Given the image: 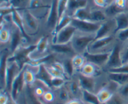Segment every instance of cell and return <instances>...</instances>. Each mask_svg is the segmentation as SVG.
<instances>
[{"label":"cell","mask_w":128,"mask_h":104,"mask_svg":"<svg viewBox=\"0 0 128 104\" xmlns=\"http://www.w3.org/2000/svg\"><path fill=\"white\" fill-rule=\"evenodd\" d=\"M68 2V0H59L58 1V11L60 19L66 13Z\"/></svg>","instance_id":"f35d334b"},{"label":"cell","mask_w":128,"mask_h":104,"mask_svg":"<svg viewBox=\"0 0 128 104\" xmlns=\"http://www.w3.org/2000/svg\"><path fill=\"white\" fill-rule=\"evenodd\" d=\"M22 70L16 62L8 61L5 76V90L6 91L10 92L13 81Z\"/></svg>","instance_id":"ba28073f"},{"label":"cell","mask_w":128,"mask_h":104,"mask_svg":"<svg viewBox=\"0 0 128 104\" xmlns=\"http://www.w3.org/2000/svg\"><path fill=\"white\" fill-rule=\"evenodd\" d=\"M95 40V34H85L77 31L71 41L76 54H84L88 51L89 46Z\"/></svg>","instance_id":"6da1fadb"},{"label":"cell","mask_w":128,"mask_h":104,"mask_svg":"<svg viewBox=\"0 0 128 104\" xmlns=\"http://www.w3.org/2000/svg\"><path fill=\"white\" fill-rule=\"evenodd\" d=\"M22 16L24 26L31 31V32L36 33L40 27V22L37 17L28 9L24 11Z\"/></svg>","instance_id":"5bb4252c"},{"label":"cell","mask_w":128,"mask_h":104,"mask_svg":"<svg viewBox=\"0 0 128 104\" xmlns=\"http://www.w3.org/2000/svg\"><path fill=\"white\" fill-rule=\"evenodd\" d=\"M107 16L104 11L100 9L91 11V21L96 23H102L106 21Z\"/></svg>","instance_id":"f1b7e54d"},{"label":"cell","mask_w":128,"mask_h":104,"mask_svg":"<svg viewBox=\"0 0 128 104\" xmlns=\"http://www.w3.org/2000/svg\"><path fill=\"white\" fill-rule=\"evenodd\" d=\"M45 66H46L48 71L49 73L50 74L52 77H63V78L66 79V76L65 75H64L63 74L60 72L57 69L54 68L50 64H46Z\"/></svg>","instance_id":"8d00e7d4"},{"label":"cell","mask_w":128,"mask_h":104,"mask_svg":"<svg viewBox=\"0 0 128 104\" xmlns=\"http://www.w3.org/2000/svg\"><path fill=\"white\" fill-rule=\"evenodd\" d=\"M111 51L101 53H90L86 52L83 55L87 62H91L98 66L99 68L102 69L103 67H106L110 58Z\"/></svg>","instance_id":"9c48e42d"},{"label":"cell","mask_w":128,"mask_h":104,"mask_svg":"<svg viewBox=\"0 0 128 104\" xmlns=\"http://www.w3.org/2000/svg\"><path fill=\"white\" fill-rule=\"evenodd\" d=\"M11 34L8 29L4 27L3 24L1 23L0 29V41L1 43H7L11 40Z\"/></svg>","instance_id":"836d02e7"},{"label":"cell","mask_w":128,"mask_h":104,"mask_svg":"<svg viewBox=\"0 0 128 104\" xmlns=\"http://www.w3.org/2000/svg\"><path fill=\"white\" fill-rule=\"evenodd\" d=\"M118 94L123 97L124 99H128V83L119 87Z\"/></svg>","instance_id":"bcb514c9"},{"label":"cell","mask_w":128,"mask_h":104,"mask_svg":"<svg viewBox=\"0 0 128 104\" xmlns=\"http://www.w3.org/2000/svg\"><path fill=\"white\" fill-rule=\"evenodd\" d=\"M45 91L43 89V88H42L41 87H38L35 89L34 91V94L37 96L38 97H41L43 96L44 94Z\"/></svg>","instance_id":"816d5d0a"},{"label":"cell","mask_w":128,"mask_h":104,"mask_svg":"<svg viewBox=\"0 0 128 104\" xmlns=\"http://www.w3.org/2000/svg\"><path fill=\"white\" fill-rule=\"evenodd\" d=\"M44 7V3L42 0H30L29 8L31 9H37Z\"/></svg>","instance_id":"f6af8a7d"},{"label":"cell","mask_w":128,"mask_h":104,"mask_svg":"<svg viewBox=\"0 0 128 104\" xmlns=\"http://www.w3.org/2000/svg\"><path fill=\"white\" fill-rule=\"evenodd\" d=\"M114 92L108 87H104L96 94L99 101L102 104H106L114 96Z\"/></svg>","instance_id":"d4e9b609"},{"label":"cell","mask_w":128,"mask_h":104,"mask_svg":"<svg viewBox=\"0 0 128 104\" xmlns=\"http://www.w3.org/2000/svg\"><path fill=\"white\" fill-rule=\"evenodd\" d=\"M87 4V0H68L65 14L72 17L76 11L80 9L86 7Z\"/></svg>","instance_id":"d6986e66"},{"label":"cell","mask_w":128,"mask_h":104,"mask_svg":"<svg viewBox=\"0 0 128 104\" xmlns=\"http://www.w3.org/2000/svg\"><path fill=\"white\" fill-rule=\"evenodd\" d=\"M58 97L61 101H64L67 102L70 99V93L66 88H64L62 87L59 89Z\"/></svg>","instance_id":"ee69618b"},{"label":"cell","mask_w":128,"mask_h":104,"mask_svg":"<svg viewBox=\"0 0 128 104\" xmlns=\"http://www.w3.org/2000/svg\"><path fill=\"white\" fill-rule=\"evenodd\" d=\"M24 98L27 104H44L38 99V97L34 94L31 89V87L26 86L24 88Z\"/></svg>","instance_id":"4316f807"},{"label":"cell","mask_w":128,"mask_h":104,"mask_svg":"<svg viewBox=\"0 0 128 104\" xmlns=\"http://www.w3.org/2000/svg\"><path fill=\"white\" fill-rule=\"evenodd\" d=\"M72 17H71V16L65 14L59 20L58 23L56 28H55V29L52 31L53 36L56 34L57 32H58L59 31H61V29L64 28L65 27L68 26V25L71 24V22H72Z\"/></svg>","instance_id":"f546056e"},{"label":"cell","mask_w":128,"mask_h":104,"mask_svg":"<svg viewBox=\"0 0 128 104\" xmlns=\"http://www.w3.org/2000/svg\"><path fill=\"white\" fill-rule=\"evenodd\" d=\"M12 21L14 24L15 26L17 27V28L20 30L21 33L22 34V36L27 41V42L31 41V37L27 33L26 29H25L24 23L22 16L19 12L18 10L16 9L14 10L12 13Z\"/></svg>","instance_id":"e0dca14e"},{"label":"cell","mask_w":128,"mask_h":104,"mask_svg":"<svg viewBox=\"0 0 128 104\" xmlns=\"http://www.w3.org/2000/svg\"><path fill=\"white\" fill-rule=\"evenodd\" d=\"M98 69L100 68H99L96 65L93 64L91 62H86L84 65L81 67V69L79 71L78 73H80L81 74L87 76V77H94V76L97 73Z\"/></svg>","instance_id":"cb8c5ba5"},{"label":"cell","mask_w":128,"mask_h":104,"mask_svg":"<svg viewBox=\"0 0 128 104\" xmlns=\"http://www.w3.org/2000/svg\"><path fill=\"white\" fill-rule=\"evenodd\" d=\"M15 8H14L11 5H5V6H1V19L3 18L4 16H8L12 13Z\"/></svg>","instance_id":"b9f144b4"},{"label":"cell","mask_w":128,"mask_h":104,"mask_svg":"<svg viewBox=\"0 0 128 104\" xmlns=\"http://www.w3.org/2000/svg\"><path fill=\"white\" fill-rule=\"evenodd\" d=\"M116 27V25L114 19L106 20V21L101 23L100 29L95 34V39L103 38L111 35H114Z\"/></svg>","instance_id":"8fae6325"},{"label":"cell","mask_w":128,"mask_h":104,"mask_svg":"<svg viewBox=\"0 0 128 104\" xmlns=\"http://www.w3.org/2000/svg\"><path fill=\"white\" fill-rule=\"evenodd\" d=\"M64 104H86L83 101L78 99H74L69 101L68 102H66Z\"/></svg>","instance_id":"f5cc1de1"},{"label":"cell","mask_w":128,"mask_h":104,"mask_svg":"<svg viewBox=\"0 0 128 104\" xmlns=\"http://www.w3.org/2000/svg\"><path fill=\"white\" fill-rule=\"evenodd\" d=\"M125 10L124 8L121 7L118 5L116 1H113L111 4L108 5L106 8L104 9V12L106 14L107 17H113L114 18L117 15L120 14L121 12H124Z\"/></svg>","instance_id":"603a6c76"},{"label":"cell","mask_w":128,"mask_h":104,"mask_svg":"<svg viewBox=\"0 0 128 104\" xmlns=\"http://www.w3.org/2000/svg\"><path fill=\"white\" fill-rule=\"evenodd\" d=\"M58 1L59 0H52L51 6L50 7L48 15L46 19V24L52 31L55 29L60 18H59L58 11Z\"/></svg>","instance_id":"7c38bea8"},{"label":"cell","mask_w":128,"mask_h":104,"mask_svg":"<svg viewBox=\"0 0 128 104\" xmlns=\"http://www.w3.org/2000/svg\"><path fill=\"white\" fill-rule=\"evenodd\" d=\"M23 79L26 86L31 87L36 81V72L30 68H28V66H26L23 70Z\"/></svg>","instance_id":"484cf974"},{"label":"cell","mask_w":128,"mask_h":104,"mask_svg":"<svg viewBox=\"0 0 128 104\" xmlns=\"http://www.w3.org/2000/svg\"><path fill=\"white\" fill-rule=\"evenodd\" d=\"M122 42L118 41V42L114 43L110 53L108 62L106 67L107 70L118 67L122 66V58H121V49H122Z\"/></svg>","instance_id":"5b68a950"},{"label":"cell","mask_w":128,"mask_h":104,"mask_svg":"<svg viewBox=\"0 0 128 104\" xmlns=\"http://www.w3.org/2000/svg\"><path fill=\"white\" fill-rule=\"evenodd\" d=\"M23 70L24 69L16 76L11 86L10 94L14 101H17L18 96L22 92L26 87V84L23 79Z\"/></svg>","instance_id":"4fadbf2b"},{"label":"cell","mask_w":128,"mask_h":104,"mask_svg":"<svg viewBox=\"0 0 128 104\" xmlns=\"http://www.w3.org/2000/svg\"></svg>","instance_id":"9f6ffc18"},{"label":"cell","mask_w":128,"mask_h":104,"mask_svg":"<svg viewBox=\"0 0 128 104\" xmlns=\"http://www.w3.org/2000/svg\"><path fill=\"white\" fill-rule=\"evenodd\" d=\"M116 27L114 31V35L118 32L128 28V12L124 11L121 12L114 17Z\"/></svg>","instance_id":"44dd1931"},{"label":"cell","mask_w":128,"mask_h":104,"mask_svg":"<svg viewBox=\"0 0 128 104\" xmlns=\"http://www.w3.org/2000/svg\"><path fill=\"white\" fill-rule=\"evenodd\" d=\"M126 99L121 97L118 94H114L112 98L106 103V104H125Z\"/></svg>","instance_id":"60d3db41"},{"label":"cell","mask_w":128,"mask_h":104,"mask_svg":"<svg viewBox=\"0 0 128 104\" xmlns=\"http://www.w3.org/2000/svg\"><path fill=\"white\" fill-rule=\"evenodd\" d=\"M115 37L118 41L121 42H124L128 40V28L118 32L114 35Z\"/></svg>","instance_id":"7bdbcfd3"},{"label":"cell","mask_w":128,"mask_h":104,"mask_svg":"<svg viewBox=\"0 0 128 104\" xmlns=\"http://www.w3.org/2000/svg\"><path fill=\"white\" fill-rule=\"evenodd\" d=\"M69 88H70V91H71V94L74 96L78 94L80 91H81V87H80L79 82L78 80L76 81H72L70 82V86H69Z\"/></svg>","instance_id":"ab89813d"},{"label":"cell","mask_w":128,"mask_h":104,"mask_svg":"<svg viewBox=\"0 0 128 104\" xmlns=\"http://www.w3.org/2000/svg\"><path fill=\"white\" fill-rule=\"evenodd\" d=\"M66 79L63 77H52L51 86L52 88L60 89L64 86L66 83Z\"/></svg>","instance_id":"e575fe53"},{"label":"cell","mask_w":128,"mask_h":104,"mask_svg":"<svg viewBox=\"0 0 128 104\" xmlns=\"http://www.w3.org/2000/svg\"><path fill=\"white\" fill-rule=\"evenodd\" d=\"M94 2L96 6L104 9L109 5L108 0H94Z\"/></svg>","instance_id":"f907efd6"},{"label":"cell","mask_w":128,"mask_h":104,"mask_svg":"<svg viewBox=\"0 0 128 104\" xmlns=\"http://www.w3.org/2000/svg\"><path fill=\"white\" fill-rule=\"evenodd\" d=\"M36 81H40L49 89H52V77L48 71L45 64H41L38 67L37 71L36 72Z\"/></svg>","instance_id":"9a60e30c"},{"label":"cell","mask_w":128,"mask_h":104,"mask_svg":"<svg viewBox=\"0 0 128 104\" xmlns=\"http://www.w3.org/2000/svg\"><path fill=\"white\" fill-rule=\"evenodd\" d=\"M18 104L17 103V101H14V100L11 97V96H10L8 102H7V104Z\"/></svg>","instance_id":"db71d44e"},{"label":"cell","mask_w":128,"mask_h":104,"mask_svg":"<svg viewBox=\"0 0 128 104\" xmlns=\"http://www.w3.org/2000/svg\"><path fill=\"white\" fill-rule=\"evenodd\" d=\"M50 51L54 54L60 55L64 57H72L76 54L71 42L65 44L52 43L50 46Z\"/></svg>","instance_id":"30bf717a"},{"label":"cell","mask_w":128,"mask_h":104,"mask_svg":"<svg viewBox=\"0 0 128 104\" xmlns=\"http://www.w3.org/2000/svg\"><path fill=\"white\" fill-rule=\"evenodd\" d=\"M36 44H31L26 46H21L11 54L8 61H14L18 64L21 69H23L30 61V56L36 49Z\"/></svg>","instance_id":"7a4b0ae2"},{"label":"cell","mask_w":128,"mask_h":104,"mask_svg":"<svg viewBox=\"0 0 128 104\" xmlns=\"http://www.w3.org/2000/svg\"><path fill=\"white\" fill-rule=\"evenodd\" d=\"M72 18L81 21H91V11L88 9L86 7L80 9L75 12Z\"/></svg>","instance_id":"4dcf8cb0"},{"label":"cell","mask_w":128,"mask_h":104,"mask_svg":"<svg viewBox=\"0 0 128 104\" xmlns=\"http://www.w3.org/2000/svg\"><path fill=\"white\" fill-rule=\"evenodd\" d=\"M77 80L81 90H85L94 93L96 88V81L94 77H87L78 73L77 75Z\"/></svg>","instance_id":"ac0fdd59"},{"label":"cell","mask_w":128,"mask_h":104,"mask_svg":"<svg viewBox=\"0 0 128 104\" xmlns=\"http://www.w3.org/2000/svg\"><path fill=\"white\" fill-rule=\"evenodd\" d=\"M11 55V51L8 49H4L1 52V59H0V78H1V86L2 89L5 90V76H6V67L8 61Z\"/></svg>","instance_id":"2e32d148"},{"label":"cell","mask_w":128,"mask_h":104,"mask_svg":"<svg viewBox=\"0 0 128 104\" xmlns=\"http://www.w3.org/2000/svg\"><path fill=\"white\" fill-rule=\"evenodd\" d=\"M121 58L122 64L128 63V40L122 42V49H121Z\"/></svg>","instance_id":"d590c367"},{"label":"cell","mask_w":128,"mask_h":104,"mask_svg":"<svg viewBox=\"0 0 128 104\" xmlns=\"http://www.w3.org/2000/svg\"><path fill=\"white\" fill-rule=\"evenodd\" d=\"M115 39L116 37L114 35H111L103 38L95 39L89 46L87 52L90 53H101L110 51L111 50L108 49L110 47V46H113V42Z\"/></svg>","instance_id":"3957f363"},{"label":"cell","mask_w":128,"mask_h":104,"mask_svg":"<svg viewBox=\"0 0 128 104\" xmlns=\"http://www.w3.org/2000/svg\"><path fill=\"white\" fill-rule=\"evenodd\" d=\"M108 77L111 82L116 84L120 87L128 83V74H116L108 72Z\"/></svg>","instance_id":"7402d4cb"},{"label":"cell","mask_w":128,"mask_h":104,"mask_svg":"<svg viewBox=\"0 0 128 104\" xmlns=\"http://www.w3.org/2000/svg\"><path fill=\"white\" fill-rule=\"evenodd\" d=\"M43 99L44 101H46L47 102H52L54 101L55 96L54 94H53V92L51 91H46L44 94L43 96Z\"/></svg>","instance_id":"c3c4849f"},{"label":"cell","mask_w":128,"mask_h":104,"mask_svg":"<svg viewBox=\"0 0 128 104\" xmlns=\"http://www.w3.org/2000/svg\"><path fill=\"white\" fill-rule=\"evenodd\" d=\"M107 72L116 74H128V63L122 64L118 67L107 70Z\"/></svg>","instance_id":"74e56055"},{"label":"cell","mask_w":128,"mask_h":104,"mask_svg":"<svg viewBox=\"0 0 128 104\" xmlns=\"http://www.w3.org/2000/svg\"><path fill=\"white\" fill-rule=\"evenodd\" d=\"M26 1V0H11L10 4L14 8L18 9L23 6Z\"/></svg>","instance_id":"681fc988"},{"label":"cell","mask_w":128,"mask_h":104,"mask_svg":"<svg viewBox=\"0 0 128 104\" xmlns=\"http://www.w3.org/2000/svg\"><path fill=\"white\" fill-rule=\"evenodd\" d=\"M23 40L24 42H27L26 39L24 38L22 34L20 31L18 29L14 31L11 34V40H10V50L11 51V53H13L20 46H21V44L23 43Z\"/></svg>","instance_id":"ffe728a7"},{"label":"cell","mask_w":128,"mask_h":104,"mask_svg":"<svg viewBox=\"0 0 128 104\" xmlns=\"http://www.w3.org/2000/svg\"><path fill=\"white\" fill-rule=\"evenodd\" d=\"M71 61L76 72H79L81 67L87 62L83 54H75L71 58Z\"/></svg>","instance_id":"1f68e13d"},{"label":"cell","mask_w":128,"mask_h":104,"mask_svg":"<svg viewBox=\"0 0 128 104\" xmlns=\"http://www.w3.org/2000/svg\"><path fill=\"white\" fill-rule=\"evenodd\" d=\"M82 101L86 104H102L99 101L97 95L89 91L82 90L81 91Z\"/></svg>","instance_id":"83f0119b"},{"label":"cell","mask_w":128,"mask_h":104,"mask_svg":"<svg viewBox=\"0 0 128 104\" xmlns=\"http://www.w3.org/2000/svg\"><path fill=\"white\" fill-rule=\"evenodd\" d=\"M50 46L48 37L46 36H42L36 43V49L30 54V59L32 60H37L48 56L50 54L48 53Z\"/></svg>","instance_id":"8992f818"},{"label":"cell","mask_w":128,"mask_h":104,"mask_svg":"<svg viewBox=\"0 0 128 104\" xmlns=\"http://www.w3.org/2000/svg\"><path fill=\"white\" fill-rule=\"evenodd\" d=\"M71 24L77 29V31L85 34H95L101 26V23L91 22V21H81L72 18Z\"/></svg>","instance_id":"52a82bcc"},{"label":"cell","mask_w":128,"mask_h":104,"mask_svg":"<svg viewBox=\"0 0 128 104\" xmlns=\"http://www.w3.org/2000/svg\"><path fill=\"white\" fill-rule=\"evenodd\" d=\"M11 0H1V4H10V1H11Z\"/></svg>","instance_id":"11a10c76"},{"label":"cell","mask_w":128,"mask_h":104,"mask_svg":"<svg viewBox=\"0 0 128 104\" xmlns=\"http://www.w3.org/2000/svg\"><path fill=\"white\" fill-rule=\"evenodd\" d=\"M71 58L72 57H64L62 62H61L63 64L64 67L66 76L69 77L70 78H71L76 73V71H75L73 66H72Z\"/></svg>","instance_id":"d6a6232c"},{"label":"cell","mask_w":128,"mask_h":104,"mask_svg":"<svg viewBox=\"0 0 128 104\" xmlns=\"http://www.w3.org/2000/svg\"><path fill=\"white\" fill-rule=\"evenodd\" d=\"M76 32L77 29L71 24L54 35L52 43L58 44L70 43Z\"/></svg>","instance_id":"277c9868"},{"label":"cell","mask_w":128,"mask_h":104,"mask_svg":"<svg viewBox=\"0 0 128 104\" xmlns=\"http://www.w3.org/2000/svg\"><path fill=\"white\" fill-rule=\"evenodd\" d=\"M10 94L7 93V91L4 89H1L0 94V104H6L10 99Z\"/></svg>","instance_id":"7dc6e473"}]
</instances>
